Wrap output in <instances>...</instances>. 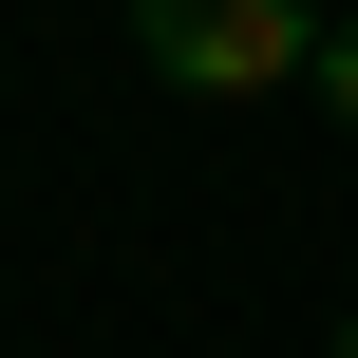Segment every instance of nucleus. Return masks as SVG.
<instances>
[{
  "mask_svg": "<svg viewBox=\"0 0 358 358\" xmlns=\"http://www.w3.org/2000/svg\"><path fill=\"white\" fill-rule=\"evenodd\" d=\"M132 57L170 94H283L321 76V0H132Z\"/></svg>",
  "mask_w": 358,
  "mask_h": 358,
  "instance_id": "f257e3e1",
  "label": "nucleus"
},
{
  "mask_svg": "<svg viewBox=\"0 0 358 358\" xmlns=\"http://www.w3.org/2000/svg\"><path fill=\"white\" fill-rule=\"evenodd\" d=\"M340 358H358V321H340Z\"/></svg>",
  "mask_w": 358,
  "mask_h": 358,
  "instance_id": "7ed1b4c3",
  "label": "nucleus"
},
{
  "mask_svg": "<svg viewBox=\"0 0 358 358\" xmlns=\"http://www.w3.org/2000/svg\"><path fill=\"white\" fill-rule=\"evenodd\" d=\"M321 113H358V19H321V76H302Z\"/></svg>",
  "mask_w": 358,
  "mask_h": 358,
  "instance_id": "f03ea898",
  "label": "nucleus"
}]
</instances>
